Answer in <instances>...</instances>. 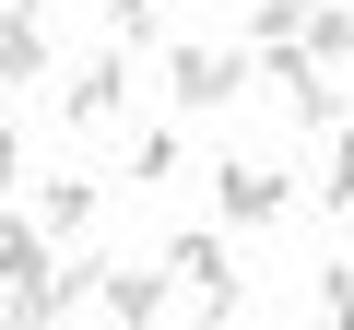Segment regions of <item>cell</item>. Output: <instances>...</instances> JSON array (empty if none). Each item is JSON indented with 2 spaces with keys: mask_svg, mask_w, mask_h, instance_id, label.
<instances>
[{
  "mask_svg": "<svg viewBox=\"0 0 354 330\" xmlns=\"http://www.w3.org/2000/svg\"><path fill=\"white\" fill-rule=\"evenodd\" d=\"M153 271H165V307H189L201 330H225V318L248 307V271H236V248H225L213 224H189V236H165V260H153Z\"/></svg>",
  "mask_w": 354,
  "mask_h": 330,
  "instance_id": "cell-1",
  "label": "cell"
},
{
  "mask_svg": "<svg viewBox=\"0 0 354 330\" xmlns=\"http://www.w3.org/2000/svg\"><path fill=\"white\" fill-rule=\"evenodd\" d=\"M83 295H95V260H48V271H24L12 295H0V330H59Z\"/></svg>",
  "mask_w": 354,
  "mask_h": 330,
  "instance_id": "cell-2",
  "label": "cell"
},
{
  "mask_svg": "<svg viewBox=\"0 0 354 330\" xmlns=\"http://www.w3.org/2000/svg\"><path fill=\"white\" fill-rule=\"evenodd\" d=\"M59 118H71V130H118V118H130V48H95V59L59 83Z\"/></svg>",
  "mask_w": 354,
  "mask_h": 330,
  "instance_id": "cell-3",
  "label": "cell"
},
{
  "mask_svg": "<svg viewBox=\"0 0 354 330\" xmlns=\"http://www.w3.org/2000/svg\"><path fill=\"white\" fill-rule=\"evenodd\" d=\"M213 201H225V224H283L295 213V177H283V165H213Z\"/></svg>",
  "mask_w": 354,
  "mask_h": 330,
  "instance_id": "cell-4",
  "label": "cell"
},
{
  "mask_svg": "<svg viewBox=\"0 0 354 330\" xmlns=\"http://www.w3.org/2000/svg\"><path fill=\"white\" fill-rule=\"evenodd\" d=\"M165 95H177V106H236V95H248V59H236V48H177V59H165Z\"/></svg>",
  "mask_w": 354,
  "mask_h": 330,
  "instance_id": "cell-5",
  "label": "cell"
},
{
  "mask_svg": "<svg viewBox=\"0 0 354 330\" xmlns=\"http://www.w3.org/2000/svg\"><path fill=\"white\" fill-rule=\"evenodd\" d=\"M95 307H106L118 330H153V318H165V271H142V260H95Z\"/></svg>",
  "mask_w": 354,
  "mask_h": 330,
  "instance_id": "cell-6",
  "label": "cell"
},
{
  "mask_svg": "<svg viewBox=\"0 0 354 330\" xmlns=\"http://www.w3.org/2000/svg\"><path fill=\"white\" fill-rule=\"evenodd\" d=\"M295 59H307V71H342V59H354V12H342V0H307V24H295Z\"/></svg>",
  "mask_w": 354,
  "mask_h": 330,
  "instance_id": "cell-7",
  "label": "cell"
},
{
  "mask_svg": "<svg viewBox=\"0 0 354 330\" xmlns=\"http://www.w3.org/2000/svg\"><path fill=\"white\" fill-rule=\"evenodd\" d=\"M95 213H106V189H95V177H48V213H36V236H83Z\"/></svg>",
  "mask_w": 354,
  "mask_h": 330,
  "instance_id": "cell-8",
  "label": "cell"
},
{
  "mask_svg": "<svg viewBox=\"0 0 354 330\" xmlns=\"http://www.w3.org/2000/svg\"><path fill=\"white\" fill-rule=\"evenodd\" d=\"M24 271H48V236H36L24 213H0V295H12Z\"/></svg>",
  "mask_w": 354,
  "mask_h": 330,
  "instance_id": "cell-9",
  "label": "cell"
},
{
  "mask_svg": "<svg viewBox=\"0 0 354 330\" xmlns=\"http://www.w3.org/2000/svg\"><path fill=\"white\" fill-rule=\"evenodd\" d=\"M48 71V24H0V83H36Z\"/></svg>",
  "mask_w": 354,
  "mask_h": 330,
  "instance_id": "cell-10",
  "label": "cell"
},
{
  "mask_svg": "<svg viewBox=\"0 0 354 330\" xmlns=\"http://www.w3.org/2000/svg\"><path fill=\"white\" fill-rule=\"evenodd\" d=\"M130 177H142V189L177 177V130H142V142H130Z\"/></svg>",
  "mask_w": 354,
  "mask_h": 330,
  "instance_id": "cell-11",
  "label": "cell"
},
{
  "mask_svg": "<svg viewBox=\"0 0 354 330\" xmlns=\"http://www.w3.org/2000/svg\"><path fill=\"white\" fill-rule=\"evenodd\" d=\"M319 189H330V213L354 224V130H330V177H319Z\"/></svg>",
  "mask_w": 354,
  "mask_h": 330,
  "instance_id": "cell-12",
  "label": "cell"
},
{
  "mask_svg": "<svg viewBox=\"0 0 354 330\" xmlns=\"http://www.w3.org/2000/svg\"><path fill=\"white\" fill-rule=\"evenodd\" d=\"M106 24H118V48H130V36H153V0H106Z\"/></svg>",
  "mask_w": 354,
  "mask_h": 330,
  "instance_id": "cell-13",
  "label": "cell"
},
{
  "mask_svg": "<svg viewBox=\"0 0 354 330\" xmlns=\"http://www.w3.org/2000/svg\"><path fill=\"white\" fill-rule=\"evenodd\" d=\"M12 177H24V130L0 118V189H12Z\"/></svg>",
  "mask_w": 354,
  "mask_h": 330,
  "instance_id": "cell-14",
  "label": "cell"
},
{
  "mask_svg": "<svg viewBox=\"0 0 354 330\" xmlns=\"http://www.w3.org/2000/svg\"><path fill=\"white\" fill-rule=\"evenodd\" d=\"M0 24H36V0H0Z\"/></svg>",
  "mask_w": 354,
  "mask_h": 330,
  "instance_id": "cell-15",
  "label": "cell"
},
{
  "mask_svg": "<svg viewBox=\"0 0 354 330\" xmlns=\"http://www.w3.org/2000/svg\"><path fill=\"white\" fill-rule=\"evenodd\" d=\"M330 330H354V295H342V307H330Z\"/></svg>",
  "mask_w": 354,
  "mask_h": 330,
  "instance_id": "cell-16",
  "label": "cell"
},
{
  "mask_svg": "<svg viewBox=\"0 0 354 330\" xmlns=\"http://www.w3.org/2000/svg\"><path fill=\"white\" fill-rule=\"evenodd\" d=\"M307 330H330V318H307Z\"/></svg>",
  "mask_w": 354,
  "mask_h": 330,
  "instance_id": "cell-17",
  "label": "cell"
}]
</instances>
